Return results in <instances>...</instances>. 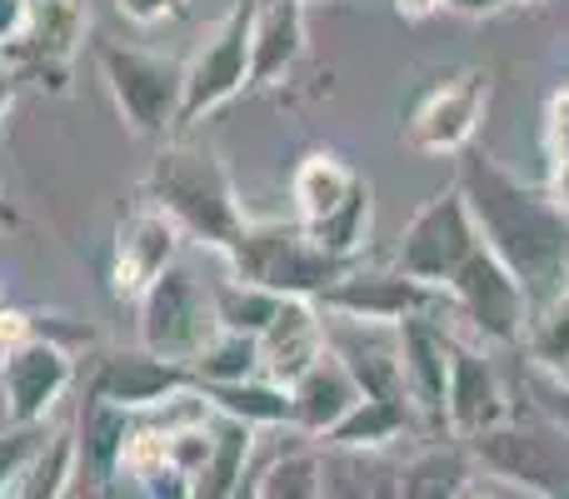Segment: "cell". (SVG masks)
<instances>
[{"instance_id":"1","label":"cell","mask_w":569,"mask_h":499,"mask_svg":"<svg viewBox=\"0 0 569 499\" xmlns=\"http://www.w3.org/2000/svg\"><path fill=\"white\" fill-rule=\"evenodd\" d=\"M460 196L470 206L480 240L520 275L530 305L569 290V216L550 190L520 180L485 150H460Z\"/></svg>"},{"instance_id":"2","label":"cell","mask_w":569,"mask_h":499,"mask_svg":"<svg viewBox=\"0 0 569 499\" xmlns=\"http://www.w3.org/2000/svg\"><path fill=\"white\" fill-rule=\"evenodd\" d=\"M146 200L156 210H166L190 240L210 246L216 255H230L246 236L250 216L240 210L236 180H230L226 160L216 146H200L190 136L160 140L156 160H150L146 180H140Z\"/></svg>"},{"instance_id":"3","label":"cell","mask_w":569,"mask_h":499,"mask_svg":"<svg viewBox=\"0 0 569 499\" xmlns=\"http://www.w3.org/2000/svg\"><path fill=\"white\" fill-rule=\"evenodd\" d=\"M90 56L100 66V80L110 90V106L126 120L136 140H170L180 126V100H186V60L156 56V50L126 46V40L96 36Z\"/></svg>"},{"instance_id":"4","label":"cell","mask_w":569,"mask_h":499,"mask_svg":"<svg viewBox=\"0 0 569 499\" xmlns=\"http://www.w3.org/2000/svg\"><path fill=\"white\" fill-rule=\"evenodd\" d=\"M230 275L250 285H266V290L284 295V300H320L335 280L355 270L360 260H340V255L320 250L310 240V230L300 220H250L240 246L226 255Z\"/></svg>"},{"instance_id":"5","label":"cell","mask_w":569,"mask_h":499,"mask_svg":"<svg viewBox=\"0 0 569 499\" xmlns=\"http://www.w3.org/2000/svg\"><path fill=\"white\" fill-rule=\"evenodd\" d=\"M475 470L530 490L540 499H569V435L535 410V420H500L495 430L465 440Z\"/></svg>"},{"instance_id":"6","label":"cell","mask_w":569,"mask_h":499,"mask_svg":"<svg viewBox=\"0 0 569 499\" xmlns=\"http://www.w3.org/2000/svg\"><path fill=\"white\" fill-rule=\"evenodd\" d=\"M250 20H256V0H236L186 60V100H180L176 136H190L200 120H210L220 106L250 90Z\"/></svg>"},{"instance_id":"7","label":"cell","mask_w":569,"mask_h":499,"mask_svg":"<svg viewBox=\"0 0 569 499\" xmlns=\"http://www.w3.org/2000/svg\"><path fill=\"white\" fill-rule=\"evenodd\" d=\"M136 310H140V345H146L150 355H160V360L186 365V370L210 345V335L220 330L210 290L180 260L140 295Z\"/></svg>"},{"instance_id":"8","label":"cell","mask_w":569,"mask_h":499,"mask_svg":"<svg viewBox=\"0 0 569 499\" xmlns=\"http://www.w3.org/2000/svg\"><path fill=\"white\" fill-rule=\"evenodd\" d=\"M450 310L460 320H470L475 335H485L490 345H520L525 320H530V295H525L520 275L500 260L490 246H480L460 270L445 280Z\"/></svg>"},{"instance_id":"9","label":"cell","mask_w":569,"mask_h":499,"mask_svg":"<svg viewBox=\"0 0 569 499\" xmlns=\"http://www.w3.org/2000/svg\"><path fill=\"white\" fill-rule=\"evenodd\" d=\"M480 246H485L480 226H475L460 186H455V190H445V196L425 200V206L410 216V226L400 230V246H395V265H400L405 275H415V280L440 285L445 290V280H450Z\"/></svg>"},{"instance_id":"10","label":"cell","mask_w":569,"mask_h":499,"mask_svg":"<svg viewBox=\"0 0 569 499\" xmlns=\"http://www.w3.org/2000/svg\"><path fill=\"white\" fill-rule=\"evenodd\" d=\"M315 305H320L325 315H335V320L400 325V320H410V315L450 310V295H445L440 285H425V280H415V275H405L400 265H395V270H365V265H355V270L345 275V280H335Z\"/></svg>"},{"instance_id":"11","label":"cell","mask_w":569,"mask_h":499,"mask_svg":"<svg viewBox=\"0 0 569 499\" xmlns=\"http://www.w3.org/2000/svg\"><path fill=\"white\" fill-rule=\"evenodd\" d=\"M485 106H490V70H455L440 86L425 90L420 106L410 110L405 146L420 150V156H460V150H470L475 130H480Z\"/></svg>"},{"instance_id":"12","label":"cell","mask_w":569,"mask_h":499,"mask_svg":"<svg viewBox=\"0 0 569 499\" xmlns=\"http://www.w3.org/2000/svg\"><path fill=\"white\" fill-rule=\"evenodd\" d=\"M76 385V355L60 340H36L0 350V405H6L10 425H36L46 430V420L60 410L66 390Z\"/></svg>"},{"instance_id":"13","label":"cell","mask_w":569,"mask_h":499,"mask_svg":"<svg viewBox=\"0 0 569 499\" xmlns=\"http://www.w3.org/2000/svg\"><path fill=\"white\" fill-rule=\"evenodd\" d=\"M180 240L186 230L156 210L150 200H140L136 210L116 220V236H110V265H106V280H110V295L120 305H136L170 265L180 260Z\"/></svg>"},{"instance_id":"14","label":"cell","mask_w":569,"mask_h":499,"mask_svg":"<svg viewBox=\"0 0 569 499\" xmlns=\"http://www.w3.org/2000/svg\"><path fill=\"white\" fill-rule=\"evenodd\" d=\"M86 6L80 0H36L30 20L0 56L20 70V80H36L50 90H70V66L86 46Z\"/></svg>"},{"instance_id":"15","label":"cell","mask_w":569,"mask_h":499,"mask_svg":"<svg viewBox=\"0 0 569 499\" xmlns=\"http://www.w3.org/2000/svg\"><path fill=\"white\" fill-rule=\"evenodd\" d=\"M186 390H196V375L176 360L150 355L146 345H140V350L100 355L96 370H90V400L116 405V410H126V415H150Z\"/></svg>"},{"instance_id":"16","label":"cell","mask_w":569,"mask_h":499,"mask_svg":"<svg viewBox=\"0 0 569 499\" xmlns=\"http://www.w3.org/2000/svg\"><path fill=\"white\" fill-rule=\"evenodd\" d=\"M400 340V365H405V390L425 425L445 430V395H450V355L455 335H445L440 315H410L395 325Z\"/></svg>"},{"instance_id":"17","label":"cell","mask_w":569,"mask_h":499,"mask_svg":"<svg viewBox=\"0 0 569 499\" xmlns=\"http://www.w3.org/2000/svg\"><path fill=\"white\" fill-rule=\"evenodd\" d=\"M310 56L305 0H256L250 20V90L290 86L295 70Z\"/></svg>"},{"instance_id":"18","label":"cell","mask_w":569,"mask_h":499,"mask_svg":"<svg viewBox=\"0 0 569 499\" xmlns=\"http://www.w3.org/2000/svg\"><path fill=\"white\" fill-rule=\"evenodd\" d=\"M500 420H510V400H505V385H500V375H495L490 355L455 340L450 395H445V430H450L455 440H475V435L495 430Z\"/></svg>"},{"instance_id":"19","label":"cell","mask_w":569,"mask_h":499,"mask_svg":"<svg viewBox=\"0 0 569 499\" xmlns=\"http://www.w3.org/2000/svg\"><path fill=\"white\" fill-rule=\"evenodd\" d=\"M284 390H290V430L315 435V440H325V435L360 405V385H355V375L345 370V360L335 350H325L320 360H315L300 380L284 385Z\"/></svg>"},{"instance_id":"20","label":"cell","mask_w":569,"mask_h":499,"mask_svg":"<svg viewBox=\"0 0 569 499\" xmlns=\"http://www.w3.org/2000/svg\"><path fill=\"white\" fill-rule=\"evenodd\" d=\"M330 350L325 340V315L315 300H284L270 330L260 335V375L276 385H290Z\"/></svg>"},{"instance_id":"21","label":"cell","mask_w":569,"mask_h":499,"mask_svg":"<svg viewBox=\"0 0 569 499\" xmlns=\"http://www.w3.org/2000/svg\"><path fill=\"white\" fill-rule=\"evenodd\" d=\"M136 430V415L116 410V405L86 400L76 425V465L96 490H110L120 480V455H126V440Z\"/></svg>"},{"instance_id":"22","label":"cell","mask_w":569,"mask_h":499,"mask_svg":"<svg viewBox=\"0 0 569 499\" xmlns=\"http://www.w3.org/2000/svg\"><path fill=\"white\" fill-rule=\"evenodd\" d=\"M475 480V460L460 445H425L400 475H395L390 499H465Z\"/></svg>"},{"instance_id":"23","label":"cell","mask_w":569,"mask_h":499,"mask_svg":"<svg viewBox=\"0 0 569 499\" xmlns=\"http://www.w3.org/2000/svg\"><path fill=\"white\" fill-rule=\"evenodd\" d=\"M415 420H420V415H415L410 405L370 400V395H360V405H355V410L345 415L330 435H325V445L340 450V455H375V450H385V445L405 440V435L415 430Z\"/></svg>"},{"instance_id":"24","label":"cell","mask_w":569,"mask_h":499,"mask_svg":"<svg viewBox=\"0 0 569 499\" xmlns=\"http://www.w3.org/2000/svg\"><path fill=\"white\" fill-rule=\"evenodd\" d=\"M206 405L226 420H240L250 430H290V390L266 375H250V380H230V385H200Z\"/></svg>"},{"instance_id":"25","label":"cell","mask_w":569,"mask_h":499,"mask_svg":"<svg viewBox=\"0 0 569 499\" xmlns=\"http://www.w3.org/2000/svg\"><path fill=\"white\" fill-rule=\"evenodd\" d=\"M256 435L260 430H250V425L216 415V445H210L206 465L190 480V499H226L236 490L250 475V460H256Z\"/></svg>"},{"instance_id":"26","label":"cell","mask_w":569,"mask_h":499,"mask_svg":"<svg viewBox=\"0 0 569 499\" xmlns=\"http://www.w3.org/2000/svg\"><path fill=\"white\" fill-rule=\"evenodd\" d=\"M355 180H360V176H355V170L345 166L335 150H310V156L295 166V176H290L295 220H300V226H315V220H325L345 196H350Z\"/></svg>"},{"instance_id":"27","label":"cell","mask_w":569,"mask_h":499,"mask_svg":"<svg viewBox=\"0 0 569 499\" xmlns=\"http://www.w3.org/2000/svg\"><path fill=\"white\" fill-rule=\"evenodd\" d=\"M370 226H375V190H370V180L360 176L350 186V196H345L330 216L305 230H310V240L320 250L340 255V260H365V250H370Z\"/></svg>"},{"instance_id":"28","label":"cell","mask_w":569,"mask_h":499,"mask_svg":"<svg viewBox=\"0 0 569 499\" xmlns=\"http://www.w3.org/2000/svg\"><path fill=\"white\" fill-rule=\"evenodd\" d=\"M80 465H76V430H50L46 445L36 450V460L20 470L10 499H66L76 485Z\"/></svg>"},{"instance_id":"29","label":"cell","mask_w":569,"mask_h":499,"mask_svg":"<svg viewBox=\"0 0 569 499\" xmlns=\"http://www.w3.org/2000/svg\"><path fill=\"white\" fill-rule=\"evenodd\" d=\"M210 305H216L220 330H240V335H256V340H260V335L270 330V320L280 315L284 295L266 290V285L240 280V275H230V280L210 285Z\"/></svg>"},{"instance_id":"30","label":"cell","mask_w":569,"mask_h":499,"mask_svg":"<svg viewBox=\"0 0 569 499\" xmlns=\"http://www.w3.org/2000/svg\"><path fill=\"white\" fill-rule=\"evenodd\" d=\"M196 385H230V380H250L260 375V340L240 330H216L210 345L190 360Z\"/></svg>"},{"instance_id":"31","label":"cell","mask_w":569,"mask_h":499,"mask_svg":"<svg viewBox=\"0 0 569 499\" xmlns=\"http://www.w3.org/2000/svg\"><path fill=\"white\" fill-rule=\"evenodd\" d=\"M525 350L530 365L540 375H555L569 360V290H560L555 300L530 305V320H525Z\"/></svg>"},{"instance_id":"32","label":"cell","mask_w":569,"mask_h":499,"mask_svg":"<svg viewBox=\"0 0 569 499\" xmlns=\"http://www.w3.org/2000/svg\"><path fill=\"white\" fill-rule=\"evenodd\" d=\"M260 499H325V465L315 450H290L260 470Z\"/></svg>"},{"instance_id":"33","label":"cell","mask_w":569,"mask_h":499,"mask_svg":"<svg viewBox=\"0 0 569 499\" xmlns=\"http://www.w3.org/2000/svg\"><path fill=\"white\" fill-rule=\"evenodd\" d=\"M40 445H46V430H36V425H6L0 430V499H10L20 470L36 460Z\"/></svg>"},{"instance_id":"34","label":"cell","mask_w":569,"mask_h":499,"mask_svg":"<svg viewBox=\"0 0 569 499\" xmlns=\"http://www.w3.org/2000/svg\"><path fill=\"white\" fill-rule=\"evenodd\" d=\"M550 196L569 216V110L560 96L550 106Z\"/></svg>"},{"instance_id":"35","label":"cell","mask_w":569,"mask_h":499,"mask_svg":"<svg viewBox=\"0 0 569 499\" xmlns=\"http://www.w3.org/2000/svg\"><path fill=\"white\" fill-rule=\"evenodd\" d=\"M535 410H540L545 420H555L569 435V385H555L550 375L535 370Z\"/></svg>"},{"instance_id":"36","label":"cell","mask_w":569,"mask_h":499,"mask_svg":"<svg viewBox=\"0 0 569 499\" xmlns=\"http://www.w3.org/2000/svg\"><path fill=\"white\" fill-rule=\"evenodd\" d=\"M116 10L130 26H160V20L186 16V0H116Z\"/></svg>"},{"instance_id":"37","label":"cell","mask_w":569,"mask_h":499,"mask_svg":"<svg viewBox=\"0 0 569 499\" xmlns=\"http://www.w3.org/2000/svg\"><path fill=\"white\" fill-rule=\"evenodd\" d=\"M140 490H146V499H190V475H180L176 465H160L140 480Z\"/></svg>"},{"instance_id":"38","label":"cell","mask_w":569,"mask_h":499,"mask_svg":"<svg viewBox=\"0 0 569 499\" xmlns=\"http://www.w3.org/2000/svg\"><path fill=\"white\" fill-rule=\"evenodd\" d=\"M30 6H36V0H0V50H6L10 40H16L20 30H26Z\"/></svg>"},{"instance_id":"39","label":"cell","mask_w":569,"mask_h":499,"mask_svg":"<svg viewBox=\"0 0 569 499\" xmlns=\"http://www.w3.org/2000/svg\"><path fill=\"white\" fill-rule=\"evenodd\" d=\"M16 96H20V70L10 66L6 56H0V126H6V116H10V106H16Z\"/></svg>"},{"instance_id":"40","label":"cell","mask_w":569,"mask_h":499,"mask_svg":"<svg viewBox=\"0 0 569 499\" xmlns=\"http://www.w3.org/2000/svg\"><path fill=\"white\" fill-rule=\"evenodd\" d=\"M450 10H460V16H475V20H485V16H500V10H510L515 0H445Z\"/></svg>"},{"instance_id":"41","label":"cell","mask_w":569,"mask_h":499,"mask_svg":"<svg viewBox=\"0 0 569 499\" xmlns=\"http://www.w3.org/2000/svg\"><path fill=\"white\" fill-rule=\"evenodd\" d=\"M400 20H430L435 10H445V0H390Z\"/></svg>"},{"instance_id":"42","label":"cell","mask_w":569,"mask_h":499,"mask_svg":"<svg viewBox=\"0 0 569 499\" xmlns=\"http://www.w3.org/2000/svg\"><path fill=\"white\" fill-rule=\"evenodd\" d=\"M550 380H555V385H569V360H565V365H560V370H555V375H550Z\"/></svg>"},{"instance_id":"43","label":"cell","mask_w":569,"mask_h":499,"mask_svg":"<svg viewBox=\"0 0 569 499\" xmlns=\"http://www.w3.org/2000/svg\"><path fill=\"white\" fill-rule=\"evenodd\" d=\"M0 220H6V226H16V210H10L6 200H0Z\"/></svg>"},{"instance_id":"44","label":"cell","mask_w":569,"mask_h":499,"mask_svg":"<svg viewBox=\"0 0 569 499\" xmlns=\"http://www.w3.org/2000/svg\"><path fill=\"white\" fill-rule=\"evenodd\" d=\"M515 6H545V0H515Z\"/></svg>"},{"instance_id":"45","label":"cell","mask_w":569,"mask_h":499,"mask_svg":"<svg viewBox=\"0 0 569 499\" xmlns=\"http://www.w3.org/2000/svg\"><path fill=\"white\" fill-rule=\"evenodd\" d=\"M465 499H485V495H475V490H470V495H465Z\"/></svg>"},{"instance_id":"46","label":"cell","mask_w":569,"mask_h":499,"mask_svg":"<svg viewBox=\"0 0 569 499\" xmlns=\"http://www.w3.org/2000/svg\"><path fill=\"white\" fill-rule=\"evenodd\" d=\"M186 6H190V0H186Z\"/></svg>"}]
</instances>
